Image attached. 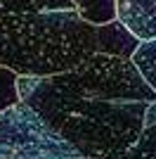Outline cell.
<instances>
[{
	"mask_svg": "<svg viewBox=\"0 0 156 159\" xmlns=\"http://www.w3.org/2000/svg\"><path fill=\"white\" fill-rule=\"evenodd\" d=\"M19 98L83 159H128L144 133L147 102L104 100L80 88L69 74L19 76Z\"/></svg>",
	"mask_w": 156,
	"mask_h": 159,
	"instance_id": "1",
	"label": "cell"
},
{
	"mask_svg": "<svg viewBox=\"0 0 156 159\" xmlns=\"http://www.w3.org/2000/svg\"><path fill=\"white\" fill-rule=\"evenodd\" d=\"M97 55V26L78 14H0V66L17 76H62Z\"/></svg>",
	"mask_w": 156,
	"mask_h": 159,
	"instance_id": "2",
	"label": "cell"
},
{
	"mask_svg": "<svg viewBox=\"0 0 156 159\" xmlns=\"http://www.w3.org/2000/svg\"><path fill=\"white\" fill-rule=\"evenodd\" d=\"M0 159H83L64 138L19 102L0 114Z\"/></svg>",
	"mask_w": 156,
	"mask_h": 159,
	"instance_id": "3",
	"label": "cell"
},
{
	"mask_svg": "<svg viewBox=\"0 0 156 159\" xmlns=\"http://www.w3.org/2000/svg\"><path fill=\"white\" fill-rule=\"evenodd\" d=\"M121 21L140 43L156 40V0H114Z\"/></svg>",
	"mask_w": 156,
	"mask_h": 159,
	"instance_id": "4",
	"label": "cell"
},
{
	"mask_svg": "<svg viewBox=\"0 0 156 159\" xmlns=\"http://www.w3.org/2000/svg\"><path fill=\"white\" fill-rule=\"evenodd\" d=\"M140 48V40L121 24V21H109L97 26V55H109V57H121V60H132L135 50Z\"/></svg>",
	"mask_w": 156,
	"mask_h": 159,
	"instance_id": "5",
	"label": "cell"
},
{
	"mask_svg": "<svg viewBox=\"0 0 156 159\" xmlns=\"http://www.w3.org/2000/svg\"><path fill=\"white\" fill-rule=\"evenodd\" d=\"M76 10L71 0H0V14H38Z\"/></svg>",
	"mask_w": 156,
	"mask_h": 159,
	"instance_id": "6",
	"label": "cell"
},
{
	"mask_svg": "<svg viewBox=\"0 0 156 159\" xmlns=\"http://www.w3.org/2000/svg\"><path fill=\"white\" fill-rule=\"evenodd\" d=\"M71 2L88 24L102 26V24H109V21L116 19L114 0H71Z\"/></svg>",
	"mask_w": 156,
	"mask_h": 159,
	"instance_id": "7",
	"label": "cell"
},
{
	"mask_svg": "<svg viewBox=\"0 0 156 159\" xmlns=\"http://www.w3.org/2000/svg\"><path fill=\"white\" fill-rule=\"evenodd\" d=\"M132 64L144 79V83L156 93V40H144L132 55Z\"/></svg>",
	"mask_w": 156,
	"mask_h": 159,
	"instance_id": "8",
	"label": "cell"
},
{
	"mask_svg": "<svg viewBox=\"0 0 156 159\" xmlns=\"http://www.w3.org/2000/svg\"><path fill=\"white\" fill-rule=\"evenodd\" d=\"M17 81H19V76L14 71H10L7 66H0V114L21 102Z\"/></svg>",
	"mask_w": 156,
	"mask_h": 159,
	"instance_id": "9",
	"label": "cell"
},
{
	"mask_svg": "<svg viewBox=\"0 0 156 159\" xmlns=\"http://www.w3.org/2000/svg\"><path fill=\"white\" fill-rule=\"evenodd\" d=\"M128 159H156V126L144 128L135 147L130 150Z\"/></svg>",
	"mask_w": 156,
	"mask_h": 159,
	"instance_id": "10",
	"label": "cell"
},
{
	"mask_svg": "<svg viewBox=\"0 0 156 159\" xmlns=\"http://www.w3.org/2000/svg\"><path fill=\"white\" fill-rule=\"evenodd\" d=\"M156 126V100L147 107V114H144V128Z\"/></svg>",
	"mask_w": 156,
	"mask_h": 159,
	"instance_id": "11",
	"label": "cell"
}]
</instances>
